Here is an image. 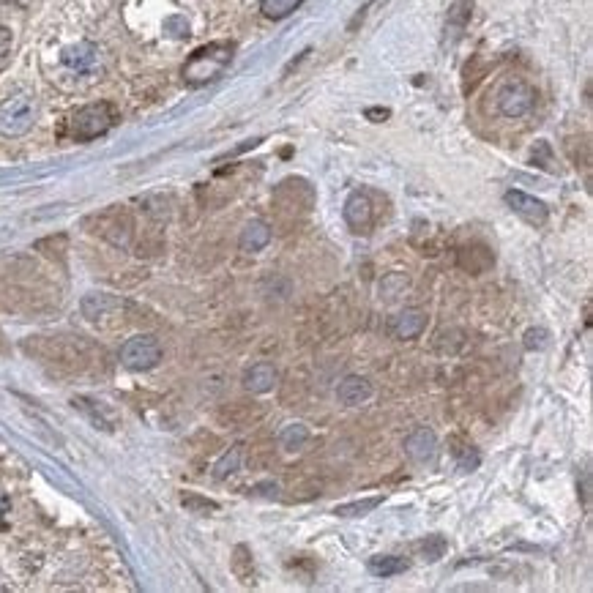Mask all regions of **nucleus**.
Masks as SVG:
<instances>
[{
  "mask_svg": "<svg viewBox=\"0 0 593 593\" xmlns=\"http://www.w3.org/2000/svg\"><path fill=\"white\" fill-rule=\"evenodd\" d=\"M268 241H271V227H268L263 219H252V222H246V227L241 230L238 246H241V252H246V255H255L260 249H266Z\"/></svg>",
  "mask_w": 593,
  "mask_h": 593,
  "instance_id": "4468645a",
  "label": "nucleus"
},
{
  "mask_svg": "<svg viewBox=\"0 0 593 593\" xmlns=\"http://www.w3.org/2000/svg\"><path fill=\"white\" fill-rule=\"evenodd\" d=\"M408 558H399V555H375L369 561V572L375 577H394V574L408 572Z\"/></svg>",
  "mask_w": 593,
  "mask_h": 593,
  "instance_id": "dca6fc26",
  "label": "nucleus"
},
{
  "mask_svg": "<svg viewBox=\"0 0 593 593\" xmlns=\"http://www.w3.org/2000/svg\"><path fill=\"white\" fill-rule=\"evenodd\" d=\"M427 328V315L421 309H402L391 320V337L397 339H416Z\"/></svg>",
  "mask_w": 593,
  "mask_h": 593,
  "instance_id": "9d476101",
  "label": "nucleus"
},
{
  "mask_svg": "<svg viewBox=\"0 0 593 593\" xmlns=\"http://www.w3.org/2000/svg\"><path fill=\"white\" fill-rule=\"evenodd\" d=\"M61 61L72 74L91 77V74L102 69V52L91 41H77V44H72V47H66L61 52Z\"/></svg>",
  "mask_w": 593,
  "mask_h": 593,
  "instance_id": "423d86ee",
  "label": "nucleus"
},
{
  "mask_svg": "<svg viewBox=\"0 0 593 593\" xmlns=\"http://www.w3.org/2000/svg\"><path fill=\"white\" fill-rule=\"evenodd\" d=\"M9 495H6V490L0 487V522L6 520V514H9Z\"/></svg>",
  "mask_w": 593,
  "mask_h": 593,
  "instance_id": "a878e982",
  "label": "nucleus"
},
{
  "mask_svg": "<svg viewBox=\"0 0 593 593\" xmlns=\"http://www.w3.org/2000/svg\"><path fill=\"white\" fill-rule=\"evenodd\" d=\"M389 110H369V118H386Z\"/></svg>",
  "mask_w": 593,
  "mask_h": 593,
  "instance_id": "bb28decb",
  "label": "nucleus"
},
{
  "mask_svg": "<svg viewBox=\"0 0 593 593\" xmlns=\"http://www.w3.org/2000/svg\"><path fill=\"white\" fill-rule=\"evenodd\" d=\"M536 104V91L525 80H512L498 91V110L506 118H522L528 115Z\"/></svg>",
  "mask_w": 593,
  "mask_h": 593,
  "instance_id": "39448f33",
  "label": "nucleus"
},
{
  "mask_svg": "<svg viewBox=\"0 0 593 593\" xmlns=\"http://www.w3.org/2000/svg\"><path fill=\"white\" fill-rule=\"evenodd\" d=\"M435 449H438V438L430 427H419L405 438V451L413 462H430L435 457Z\"/></svg>",
  "mask_w": 593,
  "mask_h": 593,
  "instance_id": "6e6552de",
  "label": "nucleus"
},
{
  "mask_svg": "<svg viewBox=\"0 0 593 593\" xmlns=\"http://www.w3.org/2000/svg\"><path fill=\"white\" fill-rule=\"evenodd\" d=\"M506 205L533 227L547 225V219H550L547 205H544L542 200H536L533 195H528V192H520V189H509V192H506Z\"/></svg>",
  "mask_w": 593,
  "mask_h": 593,
  "instance_id": "0eeeda50",
  "label": "nucleus"
},
{
  "mask_svg": "<svg viewBox=\"0 0 593 593\" xmlns=\"http://www.w3.org/2000/svg\"><path fill=\"white\" fill-rule=\"evenodd\" d=\"M115 123V107L107 102H93L80 107L77 113L72 115L69 121V134L74 140L80 143H88V140H96L113 129Z\"/></svg>",
  "mask_w": 593,
  "mask_h": 593,
  "instance_id": "f03ea898",
  "label": "nucleus"
},
{
  "mask_svg": "<svg viewBox=\"0 0 593 593\" xmlns=\"http://www.w3.org/2000/svg\"><path fill=\"white\" fill-rule=\"evenodd\" d=\"M230 61H233V44H227V41L205 44V47L192 52L189 61L184 63V82L192 88L208 85L225 72Z\"/></svg>",
  "mask_w": 593,
  "mask_h": 593,
  "instance_id": "f257e3e1",
  "label": "nucleus"
},
{
  "mask_svg": "<svg viewBox=\"0 0 593 593\" xmlns=\"http://www.w3.org/2000/svg\"><path fill=\"white\" fill-rule=\"evenodd\" d=\"M301 3L304 0H260V11L266 14L268 20H285Z\"/></svg>",
  "mask_w": 593,
  "mask_h": 593,
  "instance_id": "f3484780",
  "label": "nucleus"
},
{
  "mask_svg": "<svg viewBox=\"0 0 593 593\" xmlns=\"http://www.w3.org/2000/svg\"><path fill=\"white\" fill-rule=\"evenodd\" d=\"M184 506L197 509V512H216L214 501H203V498H184Z\"/></svg>",
  "mask_w": 593,
  "mask_h": 593,
  "instance_id": "393cba45",
  "label": "nucleus"
},
{
  "mask_svg": "<svg viewBox=\"0 0 593 593\" xmlns=\"http://www.w3.org/2000/svg\"><path fill=\"white\" fill-rule=\"evenodd\" d=\"M159 361H162V345L151 334H137V337L123 342L121 364L126 369L145 372V369H154Z\"/></svg>",
  "mask_w": 593,
  "mask_h": 593,
  "instance_id": "20e7f679",
  "label": "nucleus"
},
{
  "mask_svg": "<svg viewBox=\"0 0 593 593\" xmlns=\"http://www.w3.org/2000/svg\"><path fill=\"white\" fill-rule=\"evenodd\" d=\"M454 457H457V465H460L462 471H473V468H479V451L473 449V446H462V449H454Z\"/></svg>",
  "mask_w": 593,
  "mask_h": 593,
  "instance_id": "412c9836",
  "label": "nucleus"
},
{
  "mask_svg": "<svg viewBox=\"0 0 593 593\" xmlns=\"http://www.w3.org/2000/svg\"><path fill=\"white\" fill-rule=\"evenodd\" d=\"M36 123V99L31 93H14L0 104V137H22Z\"/></svg>",
  "mask_w": 593,
  "mask_h": 593,
  "instance_id": "7ed1b4c3",
  "label": "nucleus"
},
{
  "mask_svg": "<svg viewBox=\"0 0 593 593\" xmlns=\"http://www.w3.org/2000/svg\"><path fill=\"white\" fill-rule=\"evenodd\" d=\"M380 503H383V498H367V501H356V503H345V506H337L339 517H364V514H369L372 509H378Z\"/></svg>",
  "mask_w": 593,
  "mask_h": 593,
  "instance_id": "6ab92c4d",
  "label": "nucleus"
},
{
  "mask_svg": "<svg viewBox=\"0 0 593 593\" xmlns=\"http://www.w3.org/2000/svg\"><path fill=\"white\" fill-rule=\"evenodd\" d=\"M123 309V301L115 296H107V293H91V296L82 298V312L88 320L93 323H102L104 317L118 315Z\"/></svg>",
  "mask_w": 593,
  "mask_h": 593,
  "instance_id": "1a4fd4ad",
  "label": "nucleus"
},
{
  "mask_svg": "<svg viewBox=\"0 0 593 593\" xmlns=\"http://www.w3.org/2000/svg\"><path fill=\"white\" fill-rule=\"evenodd\" d=\"M238 462H241V449L227 451L225 457L216 462V468H214L216 479H227L230 473H236L238 471Z\"/></svg>",
  "mask_w": 593,
  "mask_h": 593,
  "instance_id": "aec40b11",
  "label": "nucleus"
},
{
  "mask_svg": "<svg viewBox=\"0 0 593 593\" xmlns=\"http://www.w3.org/2000/svg\"><path fill=\"white\" fill-rule=\"evenodd\" d=\"M471 11H473L471 0H457V3L451 6L449 20H446V36L451 33V41L460 39L462 31H465V25L471 22Z\"/></svg>",
  "mask_w": 593,
  "mask_h": 593,
  "instance_id": "2eb2a0df",
  "label": "nucleus"
},
{
  "mask_svg": "<svg viewBox=\"0 0 593 593\" xmlns=\"http://www.w3.org/2000/svg\"><path fill=\"white\" fill-rule=\"evenodd\" d=\"M369 397H372V386H369V380L361 378V375H348V378L337 386V399L342 405H348V408H356L361 402H367Z\"/></svg>",
  "mask_w": 593,
  "mask_h": 593,
  "instance_id": "ddd939ff",
  "label": "nucleus"
},
{
  "mask_svg": "<svg viewBox=\"0 0 593 593\" xmlns=\"http://www.w3.org/2000/svg\"><path fill=\"white\" fill-rule=\"evenodd\" d=\"M345 222H348L356 233H364L369 225H372V203H369L367 195L361 192H353L345 203Z\"/></svg>",
  "mask_w": 593,
  "mask_h": 593,
  "instance_id": "f8f14e48",
  "label": "nucleus"
},
{
  "mask_svg": "<svg viewBox=\"0 0 593 593\" xmlns=\"http://www.w3.org/2000/svg\"><path fill=\"white\" fill-rule=\"evenodd\" d=\"M279 380V372L274 364H268V361H260V364H255V367L246 369L244 375V386L246 391H252V394H266V391H271L274 386H277Z\"/></svg>",
  "mask_w": 593,
  "mask_h": 593,
  "instance_id": "9b49d317",
  "label": "nucleus"
},
{
  "mask_svg": "<svg viewBox=\"0 0 593 593\" xmlns=\"http://www.w3.org/2000/svg\"><path fill=\"white\" fill-rule=\"evenodd\" d=\"M9 55H11V33L0 25V69L6 66Z\"/></svg>",
  "mask_w": 593,
  "mask_h": 593,
  "instance_id": "b1692460",
  "label": "nucleus"
},
{
  "mask_svg": "<svg viewBox=\"0 0 593 593\" xmlns=\"http://www.w3.org/2000/svg\"><path fill=\"white\" fill-rule=\"evenodd\" d=\"M547 339H550V334H547L544 328H531V331L525 334V348L528 350L547 348Z\"/></svg>",
  "mask_w": 593,
  "mask_h": 593,
  "instance_id": "5701e85b",
  "label": "nucleus"
},
{
  "mask_svg": "<svg viewBox=\"0 0 593 593\" xmlns=\"http://www.w3.org/2000/svg\"><path fill=\"white\" fill-rule=\"evenodd\" d=\"M421 550H424V561H438L443 550H446V542L440 536H432V539L421 544Z\"/></svg>",
  "mask_w": 593,
  "mask_h": 593,
  "instance_id": "4be33fe9",
  "label": "nucleus"
},
{
  "mask_svg": "<svg viewBox=\"0 0 593 593\" xmlns=\"http://www.w3.org/2000/svg\"><path fill=\"white\" fill-rule=\"evenodd\" d=\"M309 432L304 424H287L285 430L279 432V446L285 451H298L307 443Z\"/></svg>",
  "mask_w": 593,
  "mask_h": 593,
  "instance_id": "a211bd4d",
  "label": "nucleus"
}]
</instances>
